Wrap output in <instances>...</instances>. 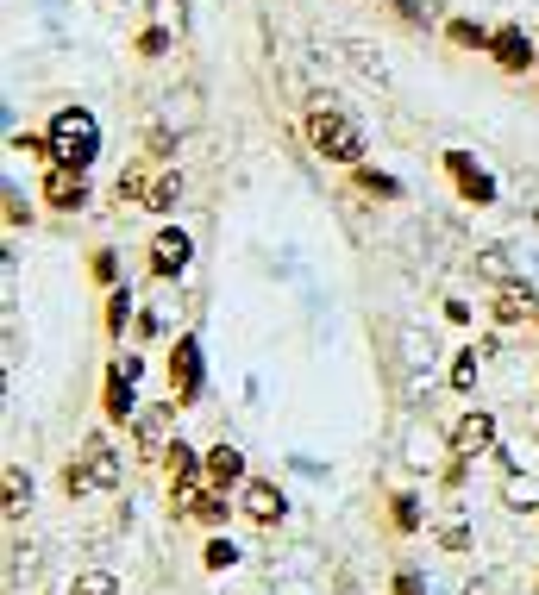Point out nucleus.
<instances>
[{
	"instance_id": "nucleus-23",
	"label": "nucleus",
	"mask_w": 539,
	"mask_h": 595,
	"mask_svg": "<svg viewBox=\"0 0 539 595\" xmlns=\"http://www.w3.org/2000/svg\"><path fill=\"white\" fill-rule=\"evenodd\" d=\"M508 502H514V508H533L539 495H533V483H521V476H508Z\"/></svg>"
},
{
	"instance_id": "nucleus-5",
	"label": "nucleus",
	"mask_w": 539,
	"mask_h": 595,
	"mask_svg": "<svg viewBox=\"0 0 539 595\" xmlns=\"http://www.w3.org/2000/svg\"><path fill=\"white\" fill-rule=\"evenodd\" d=\"M44 201L63 207V213H76V207L88 201V176L69 170V163H51V176H44Z\"/></svg>"
},
{
	"instance_id": "nucleus-2",
	"label": "nucleus",
	"mask_w": 539,
	"mask_h": 595,
	"mask_svg": "<svg viewBox=\"0 0 539 595\" xmlns=\"http://www.w3.org/2000/svg\"><path fill=\"white\" fill-rule=\"evenodd\" d=\"M308 138H314V151L326 163H358L364 157V132L351 126L345 113H333V107H314L308 113Z\"/></svg>"
},
{
	"instance_id": "nucleus-1",
	"label": "nucleus",
	"mask_w": 539,
	"mask_h": 595,
	"mask_svg": "<svg viewBox=\"0 0 539 595\" xmlns=\"http://www.w3.org/2000/svg\"><path fill=\"white\" fill-rule=\"evenodd\" d=\"M44 138H51V163H69V170H88L95 151H101V126H95L88 107H63Z\"/></svg>"
},
{
	"instance_id": "nucleus-13",
	"label": "nucleus",
	"mask_w": 539,
	"mask_h": 595,
	"mask_svg": "<svg viewBox=\"0 0 539 595\" xmlns=\"http://www.w3.org/2000/svg\"><path fill=\"white\" fill-rule=\"evenodd\" d=\"M138 414V395H132V376L113 364V376H107V420H132Z\"/></svg>"
},
{
	"instance_id": "nucleus-9",
	"label": "nucleus",
	"mask_w": 539,
	"mask_h": 595,
	"mask_svg": "<svg viewBox=\"0 0 539 595\" xmlns=\"http://www.w3.org/2000/svg\"><path fill=\"white\" fill-rule=\"evenodd\" d=\"M170 389L176 395H195L201 389V345L195 339H176V351H170Z\"/></svg>"
},
{
	"instance_id": "nucleus-7",
	"label": "nucleus",
	"mask_w": 539,
	"mask_h": 595,
	"mask_svg": "<svg viewBox=\"0 0 539 595\" xmlns=\"http://www.w3.org/2000/svg\"><path fill=\"white\" fill-rule=\"evenodd\" d=\"M445 170L458 176L464 201H477V207H489V201H496V182H489V176H483V170H477V163L464 157V151H445Z\"/></svg>"
},
{
	"instance_id": "nucleus-16",
	"label": "nucleus",
	"mask_w": 539,
	"mask_h": 595,
	"mask_svg": "<svg viewBox=\"0 0 539 595\" xmlns=\"http://www.w3.org/2000/svg\"><path fill=\"white\" fill-rule=\"evenodd\" d=\"M182 201V176H163V182H151V195H145V207H157V213H170Z\"/></svg>"
},
{
	"instance_id": "nucleus-4",
	"label": "nucleus",
	"mask_w": 539,
	"mask_h": 595,
	"mask_svg": "<svg viewBox=\"0 0 539 595\" xmlns=\"http://www.w3.org/2000/svg\"><path fill=\"white\" fill-rule=\"evenodd\" d=\"M189 257H195V245H189V232H176V226H163V232L151 238V270H157V276H182V270H189Z\"/></svg>"
},
{
	"instance_id": "nucleus-8",
	"label": "nucleus",
	"mask_w": 539,
	"mask_h": 595,
	"mask_svg": "<svg viewBox=\"0 0 539 595\" xmlns=\"http://www.w3.org/2000/svg\"><path fill=\"white\" fill-rule=\"evenodd\" d=\"M452 451H458V458H483V451H496V420H489V414H464Z\"/></svg>"
},
{
	"instance_id": "nucleus-12",
	"label": "nucleus",
	"mask_w": 539,
	"mask_h": 595,
	"mask_svg": "<svg viewBox=\"0 0 539 595\" xmlns=\"http://www.w3.org/2000/svg\"><path fill=\"white\" fill-rule=\"evenodd\" d=\"M163 470H170V483H201V476H207V458H195V445L170 439V445H163Z\"/></svg>"
},
{
	"instance_id": "nucleus-6",
	"label": "nucleus",
	"mask_w": 539,
	"mask_h": 595,
	"mask_svg": "<svg viewBox=\"0 0 539 595\" xmlns=\"http://www.w3.org/2000/svg\"><path fill=\"white\" fill-rule=\"evenodd\" d=\"M76 470H82L95 489H113V483H120V451H113V445L95 433V439L82 445V464H76Z\"/></svg>"
},
{
	"instance_id": "nucleus-14",
	"label": "nucleus",
	"mask_w": 539,
	"mask_h": 595,
	"mask_svg": "<svg viewBox=\"0 0 539 595\" xmlns=\"http://www.w3.org/2000/svg\"><path fill=\"white\" fill-rule=\"evenodd\" d=\"M26 502H32V476L19 470V464H7V514L19 520V514H26Z\"/></svg>"
},
{
	"instance_id": "nucleus-25",
	"label": "nucleus",
	"mask_w": 539,
	"mask_h": 595,
	"mask_svg": "<svg viewBox=\"0 0 539 595\" xmlns=\"http://www.w3.org/2000/svg\"><path fill=\"white\" fill-rule=\"evenodd\" d=\"M395 595H427V589H420L414 570H402V577H395Z\"/></svg>"
},
{
	"instance_id": "nucleus-17",
	"label": "nucleus",
	"mask_w": 539,
	"mask_h": 595,
	"mask_svg": "<svg viewBox=\"0 0 539 595\" xmlns=\"http://www.w3.org/2000/svg\"><path fill=\"white\" fill-rule=\"evenodd\" d=\"M201 558H207V570H226V564H239V545H232V539H220V533H214V539H207V545H201Z\"/></svg>"
},
{
	"instance_id": "nucleus-19",
	"label": "nucleus",
	"mask_w": 539,
	"mask_h": 595,
	"mask_svg": "<svg viewBox=\"0 0 539 595\" xmlns=\"http://www.w3.org/2000/svg\"><path fill=\"white\" fill-rule=\"evenodd\" d=\"M76 595H120V583L107 570H88V577H76Z\"/></svg>"
},
{
	"instance_id": "nucleus-20",
	"label": "nucleus",
	"mask_w": 539,
	"mask_h": 595,
	"mask_svg": "<svg viewBox=\"0 0 539 595\" xmlns=\"http://www.w3.org/2000/svg\"><path fill=\"white\" fill-rule=\"evenodd\" d=\"M395 527H402V533H414V527H420V508H414V495H395Z\"/></svg>"
},
{
	"instance_id": "nucleus-21",
	"label": "nucleus",
	"mask_w": 539,
	"mask_h": 595,
	"mask_svg": "<svg viewBox=\"0 0 539 595\" xmlns=\"http://www.w3.org/2000/svg\"><path fill=\"white\" fill-rule=\"evenodd\" d=\"M126 320H132V295H113V307H107V326H113V332H126Z\"/></svg>"
},
{
	"instance_id": "nucleus-10",
	"label": "nucleus",
	"mask_w": 539,
	"mask_h": 595,
	"mask_svg": "<svg viewBox=\"0 0 539 595\" xmlns=\"http://www.w3.org/2000/svg\"><path fill=\"white\" fill-rule=\"evenodd\" d=\"M207 483H214L220 495L232 483H245V451L239 445H214V451H207Z\"/></svg>"
},
{
	"instance_id": "nucleus-15",
	"label": "nucleus",
	"mask_w": 539,
	"mask_h": 595,
	"mask_svg": "<svg viewBox=\"0 0 539 595\" xmlns=\"http://www.w3.org/2000/svg\"><path fill=\"white\" fill-rule=\"evenodd\" d=\"M496 314H502V320H521V314H533V295L521 289V282H508V289L496 295Z\"/></svg>"
},
{
	"instance_id": "nucleus-22",
	"label": "nucleus",
	"mask_w": 539,
	"mask_h": 595,
	"mask_svg": "<svg viewBox=\"0 0 539 595\" xmlns=\"http://www.w3.org/2000/svg\"><path fill=\"white\" fill-rule=\"evenodd\" d=\"M452 38H458V44H477V51H483V44H489V38H496V32H477V26H471V19H458V26H452Z\"/></svg>"
},
{
	"instance_id": "nucleus-24",
	"label": "nucleus",
	"mask_w": 539,
	"mask_h": 595,
	"mask_svg": "<svg viewBox=\"0 0 539 595\" xmlns=\"http://www.w3.org/2000/svg\"><path fill=\"white\" fill-rule=\"evenodd\" d=\"M138 51H145V57H163V51H170V32H157V26H151L145 38H138Z\"/></svg>"
},
{
	"instance_id": "nucleus-11",
	"label": "nucleus",
	"mask_w": 539,
	"mask_h": 595,
	"mask_svg": "<svg viewBox=\"0 0 539 595\" xmlns=\"http://www.w3.org/2000/svg\"><path fill=\"white\" fill-rule=\"evenodd\" d=\"M489 51H496L502 69H533V63H539V51L527 44V32H514V26H502L496 38H489Z\"/></svg>"
},
{
	"instance_id": "nucleus-18",
	"label": "nucleus",
	"mask_w": 539,
	"mask_h": 595,
	"mask_svg": "<svg viewBox=\"0 0 539 595\" xmlns=\"http://www.w3.org/2000/svg\"><path fill=\"white\" fill-rule=\"evenodd\" d=\"M452 389H458V395H471V389H477V357H471V351H458V357H452Z\"/></svg>"
},
{
	"instance_id": "nucleus-3",
	"label": "nucleus",
	"mask_w": 539,
	"mask_h": 595,
	"mask_svg": "<svg viewBox=\"0 0 539 595\" xmlns=\"http://www.w3.org/2000/svg\"><path fill=\"white\" fill-rule=\"evenodd\" d=\"M239 508L257 520V527H276V520H283L289 514V502H283V489H276V483H264V476H251V483L239 489Z\"/></svg>"
}]
</instances>
